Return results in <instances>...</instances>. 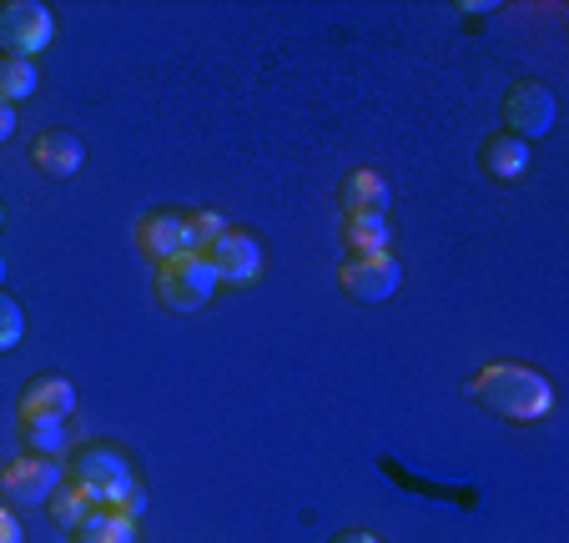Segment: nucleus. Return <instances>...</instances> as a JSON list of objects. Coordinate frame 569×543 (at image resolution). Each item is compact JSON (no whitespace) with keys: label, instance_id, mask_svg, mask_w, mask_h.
Instances as JSON below:
<instances>
[{"label":"nucleus","instance_id":"nucleus-1","mask_svg":"<svg viewBox=\"0 0 569 543\" xmlns=\"http://www.w3.org/2000/svg\"><path fill=\"white\" fill-rule=\"evenodd\" d=\"M469 398L505 423H539L555 408V383L525 362H489L469 378Z\"/></svg>","mask_w":569,"mask_h":543},{"label":"nucleus","instance_id":"nucleus-8","mask_svg":"<svg viewBox=\"0 0 569 543\" xmlns=\"http://www.w3.org/2000/svg\"><path fill=\"white\" fill-rule=\"evenodd\" d=\"M76 408V388L66 373H36L21 383V393H16V418L21 423H46V418H56V423H66Z\"/></svg>","mask_w":569,"mask_h":543},{"label":"nucleus","instance_id":"nucleus-18","mask_svg":"<svg viewBox=\"0 0 569 543\" xmlns=\"http://www.w3.org/2000/svg\"><path fill=\"white\" fill-rule=\"evenodd\" d=\"M21 443L36 459H61L66 453V423L46 418V423H21Z\"/></svg>","mask_w":569,"mask_h":543},{"label":"nucleus","instance_id":"nucleus-22","mask_svg":"<svg viewBox=\"0 0 569 543\" xmlns=\"http://www.w3.org/2000/svg\"><path fill=\"white\" fill-rule=\"evenodd\" d=\"M117 509L127 513V519H141V513H147V489H141V479L131 483V493H127V499L117 503Z\"/></svg>","mask_w":569,"mask_h":543},{"label":"nucleus","instance_id":"nucleus-11","mask_svg":"<svg viewBox=\"0 0 569 543\" xmlns=\"http://www.w3.org/2000/svg\"><path fill=\"white\" fill-rule=\"evenodd\" d=\"M338 207H343V217H388V207H393V187H388L383 171L358 167L338 181Z\"/></svg>","mask_w":569,"mask_h":543},{"label":"nucleus","instance_id":"nucleus-17","mask_svg":"<svg viewBox=\"0 0 569 543\" xmlns=\"http://www.w3.org/2000/svg\"><path fill=\"white\" fill-rule=\"evenodd\" d=\"M41 86V71H36V61H16V56H0V101H26Z\"/></svg>","mask_w":569,"mask_h":543},{"label":"nucleus","instance_id":"nucleus-25","mask_svg":"<svg viewBox=\"0 0 569 543\" xmlns=\"http://www.w3.org/2000/svg\"><path fill=\"white\" fill-rule=\"evenodd\" d=\"M0 282H6V257H0Z\"/></svg>","mask_w":569,"mask_h":543},{"label":"nucleus","instance_id":"nucleus-4","mask_svg":"<svg viewBox=\"0 0 569 543\" xmlns=\"http://www.w3.org/2000/svg\"><path fill=\"white\" fill-rule=\"evenodd\" d=\"M56 41V16L41 0H0V56L36 61Z\"/></svg>","mask_w":569,"mask_h":543},{"label":"nucleus","instance_id":"nucleus-26","mask_svg":"<svg viewBox=\"0 0 569 543\" xmlns=\"http://www.w3.org/2000/svg\"><path fill=\"white\" fill-rule=\"evenodd\" d=\"M0 227H6V207H0Z\"/></svg>","mask_w":569,"mask_h":543},{"label":"nucleus","instance_id":"nucleus-19","mask_svg":"<svg viewBox=\"0 0 569 543\" xmlns=\"http://www.w3.org/2000/svg\"><path fill=\"white\" fill-rule=\"evenodd\" d=\"M182 227H187V252H207L227 232V222L217 212H207V207L202 212H182Z\"/></svg>","mask_w":569,"mask_h":543},{"label":"nucleus","instance_id":"nucleus-6","mask_svg":"<svg viewBox=\"0 0 569 543\" xmlns=\"http://www.w3.org/2000/svg\"><path fill=\"white\" fill-rule=\"evenodd\" d=\"M403 282V262L393 252H368V257H348L338 267V288L353 302H388Z\"/></svg>","mask_w":569,"mask_h":543},{"label":"nucleus","instance_id":"nucleus-5","mask_svg":"<svg viewBox=\"0 0 569 543\" xmlns=\"http://www.w3.org/2000/svg\"><path fill=\"white\" fill-rule=\"evenodd\" d=\"M555 121H559V101H555V91H549L545 81L519 76V81L505 91V131L509 137H519L525 147L545 141L549 131H555Z\"/></svg>","mask_w":569,"mask_h":543},{"label":"nucleus","instance_id":"nucleus-14","mask_svg":"<svg viewBox=\"0 0 569 543\" xmlns=\"http://www.w3.org/2000/svg\"><path fill=\"white\" fill-rule=\"evenodd\" d=\"M71 543H137V519H127L117 503H97L87 519L76 523Z\"/></svg>","mask_w":569,"mask_h":543},{"label":"nucleus","instance_id":"nucleus-12","mask_svg":"<svg viewBox=\"0 0 569 543\" xmlns=\"http://www.w3.org/2000/svg\"><path fill=\"white\" fill-rule=\"evenodd\" d=\"M137 252L147 257V262H172V257L187 252V227H182V212H167V207H157V212H147L137 222Z\"/></svg>","mask_w":569,"mask_h":543},{"label":"nucleus","instance_id":"nucleus-3","mask_svg":"<svg viewBox=\"0 0 569 543\" xmlns=\"http://www.w3.org/2000/svg\"><path fill=\"white\" fill-rule=\"evenodd\" d=\"M217 272H212V262H207L202 252H182V257H172V262H161L157 267V302L167 312H202L207 302L217 298Z\"/></svg>","mask_w":569,"mask_h":543},{"label":"nucleus","instance_id":"nucleus-24","mask_svg":"<svg viewBox=\"0 0 569 543\" xmlns=\"http://www.w3.org/2000/svg\"><path fill=\"white\" fill-rule=\"evenodd\" d=\"M328 543H383L378 533H368V529H343V533H333Z\"/></svg>","mask_w":569,"mask_h":543},{"label":"nucleus","instance_id":"nucleus-21","mask_svg":"<svg viewBox=\"0 0 569 543\" xmlns=\"http://www.w3.org/2000/svg\"><path fill=\"white\" fill-rule=\"evenodd\" d=\"M0 543H26L21 519H16V509H6V503H0Z\"/></svg>","mask_w":569,"mask_h":543},{"label":"nucleus","instance_id":"nucleus-10","mask_svg":"<svg viewBox=\"0 0 569 543\" xmlns=\"http://www.w3.org/2000/svg\"><path fill=\"white\" fill-rule=\"evenodd\" d=\"M31 167L46 181H71L76 171L87 167V141L76 137V131H41L31 141Z\"/></svg>","mask_w":569,"mask_h":543},{"label":"nucleus","instance_id":"nucleus-16","mask_svg":"<svg viewBox=\"0 0 569 543\" xmlns=\"http://www.w3.org/2000/svg\"><path fill=\"white\" fill-rule=\"evenodd\" d=\"M393 242V227L383 217H348L343 222V247L348 257H368V252H388Z\"/></svg>","mask_w":569,"mask_h":543},{"label":"nucleus","instance_id":"nucleus-2","mask_svg":"<svg viewBox=\"0 0 569 543\" xmlns=\"http://www.w3.org/2000/svg\"><path fill=\"white\" fill-rule=\"evenodd\" d=\"M66 479L87 493L91 503H121L137 483V469H131V453L111 438H91V443L71 448L66 459Z\"/></svg>","mask_w":569,"mask_h":543},{"label":"nucleus","instance_id":"nucleus-9","mask_svg":"<svg viewBox=\"0 0 569 543\" xmlns=\"http://www.w3.org/2000/svg\"><path fill=\"white\" fill-rule=\"evenodd\" d=\"M202 257L212 262L217 282H232V288H248V282L262 272V242L248 232H237V227H227Z\"/></svg>","mask_w":569,"mask_h":543},{"label":"nucleus","instance_id":"nucleus-27","mask_svg":"<svg viewBox=\"0 0 569 543\" xmlns=\"http://www.w3.org/2000/svg\"><path fill=\"white\" fill-rule=\"evenodd\" d=\"M0 473H6V469H0Z\"/></svg>","mask_w":569,"mask_h":543},{"label":"nucleus","instance_id":"nucleus-13","mask_svg":"<svg viewBox=\"0 0 569 543\" xmlns=\"http://www.w3.org/2000/svg\"><path fill=\"white\" fill-rule=\"evenodd\" d=\"M529 151L519 137H509V131H489V137L479 141V171L489 181H519L529 171Z\"/></svg>","mask_w":569,"mask_h":543},{"label":"nucleus","instance_id":"nucleus-15","mask_svg":"<svg viewBox=\"0 0 569 543\" xmlns=\"http://www.w3.org/2000/svg\"><path fill=\"white\" fill-rule=\"evenodd\" d=\"M41 509H46V519H51V523H56V529H61V533H76V523L87 519V513L97 509V503H91L87 493L76 489L71 479H61V483H56V489H51V499L41 503Z\"/></svg>","mask_w":569,"mask_h":543},{"label":"nucleus","instance_id":"nucleus-20","mask_svg":"<svg viewBox=\"0 0 569 543\" xmlns=\"http://www.w3.org/2000/svg\"><path fill=\"white\" fill-rule=\"evenodd\" d=\"M21 338H26V312H21V302H16L11 292L0 288V358L21 348Z\"/></svg>","mask_w":569,"mask_h":543},{"label":"nucleus","instance_id":"nucleus-7","mask_svg":"<svg viewBox=\"0 0 569 543\" xmlns=\"http://www.w3.org/2000/svg\"><path fill=\"white\" fill-rule=\"evenodd\" d=\"M61 479H66L61 459H36V453H21V459L6 463V473H0V493H6L11 503H26V509H41Z\"/></svg>","mask_w":569,"mask_h":543},{"label":"nucleus","instance_id":"nucleus-23","mask_svg":"<svg viewBox=\"0 0 569 543\" xmlns=\"http://www.w3.org/2000/svg\"><path fill=\"white\" fill-rule=\"evenodd\" d=\"M11 137H16V107L11 101H0V147H6Z\"/></svg>","mask_w":569,"mask_h":543}]
</instances>
